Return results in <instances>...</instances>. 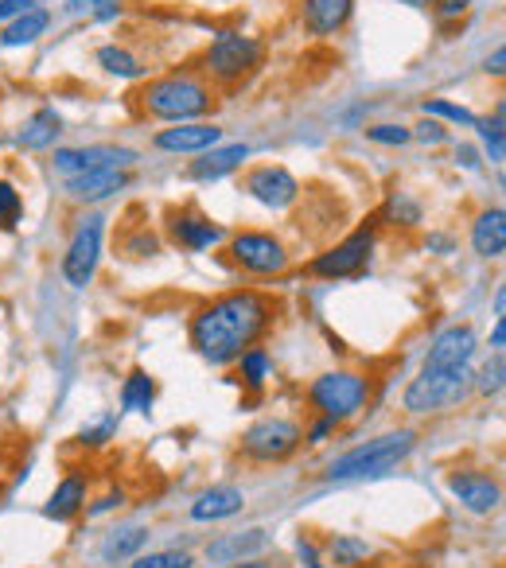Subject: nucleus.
<instances>
[{
	"mask_svg": "<svg viewBox=\"0 0 506 568\" xmlns=\"http://www.w3.org/2000/svg\"><path fill=\"white\" fill-rule=\"evenodd\" d=\"M456 164H464V168H479V152H475L472 144H459V149H456Z\"/></svg>",
	"mask_w": 506,
	"mask_h": 568,
	"instance_id": "obj_49",
	"label": "nucleus"
},
{
	"mask_svg": "<svg viewBox=\"0 0 506 568\" xmlns=\"http://www.w3.org/2000/svg\"><path fill=\"white\" fill-rule=\"evenodd\" d=\"M304 444V428L289 417H262L242 433V456L253 464H281Z\"/></svg>",
	"mask_w": 506,
	"mask_h": 568,
	"instance_id": "obj_7",
	"label": "nucleus"
},
{
	"mask_svg": "<svg viewBox=\"0 0 506 568\" xmlns=\"http://www.w3.org/2000/svg\"><path fill=\"white\" fill-rule=\"evenodd\" d=\"M71 12H98L102 4H113V0H63Z\"/></svg>",
	"mask_w": 506,
	"mask_h": 568,
	"instance_id": "obj_48",
	"label": "nucleus"
},
{
	"mask_svg": "<svg viewBox=\"0 0 506 568\" xmlns=\"http://www.w3.org/2000/svg\"><path fill=\"white\" fill-rule=\"evenodd\" d=\"M136 105L144 118L164 121V125H183V121H203L219 105L214 87L195 71H172L144 82L136 90Z\"/></svg>",
	"mask_w": 506,
	"mask_h": 568,
	"instance_id": "obj_2",
	"label": "nucleus"
},
{
	"mask_svg": "<svg viewBox=\"0 0 506 568\" xmlns=\"http://www.w3.org/2000/svg\"><path fill=\"white\" fill-rule=\"evenodd\" d=\"M421 113L433 118V121H452V125H464V129L479 125V118H475L472 110H464V105H456V102H444V98H428V102H421Z\"/></svg>",
	"mask_w": 506,
	"mask_h": 568,
	"instance_id": "obj_31",
	"label": "nucleus"
},
{
	"mask_svg": "<svg viewBox=\"0 0 506 568\" xmlns=\"http://www.w3.org/2000/svg\"><path fill=\"white\" fill-rule=\"evenodd\" d=\"M332 433H335V425H332V420H324V417H320L316 425L308 428V436H304V440H308V444H324Z\"/></svg>",
	"mask_w": 506,
	"mask_h": 568,
	"instance_id": "obj_44",
	"label": "nucleus"
},
{
	"mask_svg": "<svg viewBox=\"0 0 506 568\" xmlns=\"http://www.w3.org/2000/svg\"><path fill=\"white\" fill-rule=\"evenodd\" d=\"M374 242H378L374 226H358L355 234H347L340 245H332V250L316 253V257L308 261V273L312 276H324V281H343V276H358L366 265H371Z\"/></svg>",
	"mask_w": 506,
	"mask_h": 568,
	"instance_id": "obj_9",
	"label": "nucleus"
},
{
	"mask_svg": "<svg viewBox=\"0 0 506 568\" xmlns=\"http://www.w3.org/2000/svg\"><path fill=\"white\" fill-rule=\"evenodd\" d=\"M121 503H125V490H110V495L98 498V503L90 506V518H98V514H110L113 506H121Z\"/></svg>",
	"mask_w": 506,
	"mask_h": 568,
	"instance_id": "obj_43",
	"label": "nucleus"
},
{
	"mask_svg": "<svg viewBox=\"0 0 506 568\" xmlns=\"http://www.w3.org/2000/svg\"><path fill=\"white\" fill-rule=\"evenodd\" d=\"M397 4H409V9H428L433 0H397Z\"/></svg>",
	"mask_w": 506,
	"mask_h": 568,
	"instance_id": "obj_53",
	"label": "nucleus"
},
{
	"mask_svg": "<svg viewBox=\"0 0 506 568\" xmlns=\"http://www.w3.org/2000/svg\"><path fill=\"white\" fill-rule=\"evenodd\" d=\"M475 347H479V339H475L472 324H452L433 339L421 371H464V366H472Z\"/></svg>",
	"mask_w": 506,
	"mask_h": 568,
	"instance_id": "obj_14",
	"label": "nucleus"
},
{
	"mask_svg": "<svg viewBox=\"0 0 506 568\" xmlns=\"http://www.w3.org/2000/svg\"><path fill=\"white\" fill-rule=\"evenodd\" d=\"M250 160V144H214V149L199 152L195 160L188 164V180L195 183H214L222 175L237 172V168Z\"/></svg>",
	"mask_w": 506,
	"mask_h": 568,
	"instance_id": "obj_18",
	"label": "nucleus"
},
{
	"mask_svg": "<svg viewBox=\"0 0 506 568\" xmlns=\"http://www.w3.org/2000/svg\"><path fill=\"white\" fill-rule=\"evenodd\" d=\"M472 250L483 261H498L506 250V214L503 206H487V211L475 214L472 222Z\"/></svg>",
	"mask_w": 506,
	"mask_h": 568,
	"instance_id": "obj_23",
	"label": "nucleus"
},
{
	"mask_svg": "<svg viewBox=\"0 0 506 568\" xmlns=\"http://www.w3.org/2000/svg\"><path fill=\"white\" fill-rule=\"evenodd\" d=\"M265 545H270V529L253 526V529H242V534H222L219 541L206 545L203 557L211 560V565H234V560L257 557Z\"/></svg>",
	"mask_w": 506,
	"mask_h": 568,
	"instance_id": "obj_20",
	"label": "nucleus"
},
{
	"mask_svg": "<svg viewBox=\"0 0 506 568\" xmlns=\"http://www.w3.org/2000/svg\"><path fill=\"white\" fill-rule=\"evenodd\" d=\"M467 389H472V366H464V371H421L417 378L405 386L402 405H405V413L425 417V413H441V409H448V405L464 402Z\"/></svg>",
	"mask_w": 506,
	"mask_h": 568,
	"instance_id": "obj_6",
	"label": "nucleus"
},
{
	"mask_svg": "<svg viewBox=\"0 0 506 568\" xmlns=\"http://www.w3.org/2000/svg\"><path fill=\"white\" fill-rule=\"evenodd\" d=\"M498 316H506V288H498L495 293V320Z\"/></svg>",
	"mask_w": 506,
	"mask_h": 568,
	"instance_id": "obj_52",
	"label": "nucleus"
},
{
	"mask_svg": "<svg viewBox=\"0 0 506 568\" xmlns=\"http://www.w3.org/2000/svg\"><path fill=\"white\" fill-rule=\"evenodd\" d=\"M506 48H495V55H490L487 59V63H483V71H487V74H495V79H503V74H506Z\"/></svg>",
	"mask_w": 506,
	"mask_h": 568,
	"instance_id": "obj_46",
	"label": "nucleus"
},
{
	"mask_svg": "<svg viewBox=\"0 0 506 568\" xmlns=\"http://www.w3.org/2000/svg\"><path fill=\"white\" fill-rule=\"evenodd\" d=\"M222 568H277V557H245V560H234V565H222Z\"/></svg>",
	"mask_w": 506,
	"mask_h": 568,
	"instance_id": "obj_47",
	"label": "nucleus"
},
{
	"mask_svg": "<svg viewBox=\"0 0 506 568\" xmlns=\"http://www.w3.org/2000/svg\"><path fill=\"white\" fill-rule=\"evenodd\" d=\"M51 24V12L48 9H28L24 17L9 20L4 24V32H0V48H32L36 40H40L43 32H48Z\"/></svg>",
	"mask_w": 506,
	"mask_h": 568,
	"instance_id": "obj_25",
	"label": "nucleus"
},
{
	"mask_svg": "<svg viewBox=\"0 0 506 568\" xmlns=\"http://www.w3.org/2000/svg\"><path fill=\"white\" fill-rule=\"evenodd\" d=\"M20 214H24V199L12 187L9 180H0V226H17Z\"/></svg>",
	"mask_w": 506,
	"mask_h": 568,
	"instance_id": "obj_34",
	"label": "nucleus"
},
{
	"mask_svg": "<svg viewBox=\"0 0 506 568\" xmlns=\"http://www.w3.org/2000/svg\"><path fill=\"white\" fill-rule=\"evenodd\" d=\"M265 63V43L257 36H245V32H219L203 51V74L211 87L222 90H234L242 82H250L257 74V67Z\"/></svg>",
	"mask_w": 506,
	"mask_h": 568,
	"instance_id": "obj_4",
	"label": "nucleus"
},
{
	"mask_svg": "<svg viewBox=\"0 0 506 568\" xmlns=\"http://www.w3.org/2000/svg\"><path fill=\"white\" fill-rule=\"evenodd\" d=\"M394 219H405L402 226H413V222H421V206L417 203H394Z\"/></svg>",
	"mask_w": 506,
	"mask_h": 568,
	"instance_id": "obj_45",
	"label": "nucleus"
},
{
	"mask_svg": "<svg viewBox=\"0 0 506 568\" xmlns=\"http://www.w3.org/2000/svg\"><path fill=\"white\" fill-rule=\"evenodd\" d=\"M149 529L144 526H125V529H113L110 537L102 541V557L105 560H125V557H136V552L149 545Z\"/></svg>",
	"mask_w": 506,
	"mask_h": 568,
	"instance_id": "obj_29",
	"label": "nucleus"
},
{
	"mask_svg": "<svg viewBox=\"0 0 506 568\" xmlns=\"http://www.w3.org/2000/svg\"><path fill=\"white\" fill-rule=\"evenodd\" d=\"M428 9L436 12V20H444V24H452V20H459L467 9H472V0H433Z\"/></svg>",
	"mask_w": 506,
	"mask_h": 568,
	"instance_id": "obj_40",
	"label": "nucleus"
},
{
	"mask_svg": "<svg viewBox=\"0 0 506 568\" xmlns=\"http://www.w3.org/2000/svg\"><path fill=\"white\" fill-rule=\"evenodd\" d=\"M366 136H371L374 144H386V149H402V144L413 141L409 125H394V121H386V125H371L366 129Z\"/></svg>",
	"mask_w": 506,
	"mask_h": 568,
	"instance_id": "obj_35",
	"label": "nucleus"
},
{
	"mask_svg": "<svg viewBox=\"0 0 506 568\" xmlns=\"http://www.w3.org/2000/svg\"><path fill=\"white\" fill-rule=\"evenodd\" d=\"M102 237H105V219L102 214H87L79 222V230L71 234V245L63 253V276L71 288H87L94 284V273L102 265Z\"/></svg>",
	"mask_w": 506,
	"mask_h": 568,
	"instance_id": "obj_10",
	"label": "nucleus"
},
{
	"mask_svg": "<svg viewBox=\"0 0 506 568\" xmlns=\"http://www.w3.org/2000/svg\"><path fill=\"white\" fill-rule=\"evenodd\" d=\"M409 133H413V141H421V144H444V141H448V129H444L441 121H433V118H425L421 125H413Z\"/></svg>",
	"mask_w": 506,
	"mask_h": 568,
	"instance_id": "obj_37",
	"label": "nucleus"
},
{
	"mask_svg": "<svg viewBox=\"0 0 506 568\" xmlns=\"http://www.w3.org/2000/svg\"><path fill=\"white\" fill-rule=\"evenodd\" d=\"M503 355H495V363H487L483 366V378H479V394H498V389H503Z\"/></svg>",
	"mask_w": 506,
	"mask_h": 568,
	"instance_id": "obj_39",
	"label": "nucleus"
},
{
	"mask_svg": "<svg viewBox=\"0 0 506 568\" xmlns=\"http://www.w3.org/2000/svg\"><path fill=\"white\" fill-rule=\"evenodd\" d=\"M428 250H444V253H448V250H452V237L433 234V237H428Z\"/></svg>",
	"mask_w": 506,
	"mask_h": 568,
	"instance_id": "obj_51",
	"label": "nucleus"
},
{
	"mask_svg": "<svg viewBox=\"0 0 506 568\" xmlns=\"http://www.w3.org/2000/svg\"><path fill=\"white\" fill-rule=\"evenodd\" d=\"M226 253L242 273L250 276H281L289 268V250L281 237L265 234V230H237L226 237Z\"/></svg>",
	"mask_w": 506,
	"mask_h": 568,
	"instance_id": "obj_8",
	"label": "nucleus"
},
{
	"mask_svg": "<svg viewBox=\"0 0 506 568\" xmlns=\"http://www.w3.org/2000/svg\"><path fill=\"white\" fill-rule=\"evenodd\" d=\"M371 402V378L358 371H327L308 386V405L316 417L332 420V425H347Z\"/></svg>",
	"mask_w": 506,
	"mask_h": 568,
	"instance_id": "obj_5",
	"label": "nucleus"
},
{
	"mask_svg": "<svg viewBox=\"0 0 506 568\" xmlns=\"http://www.w3.org/2000/svg\"><path fill=\"white\" fill-rule=\"evenodd\" d=\"M277 320V304L257 288H234L191 316V347L203 363L230 366L242 351L257 347Z\"/></svg>",
	"mask_w": 506,
	"mask_h": 568,
	"instance_id": "obj_1",
	"label": "nucleus"
},
{
	"mask_svg": "<svg viewBox=\"0 0 506 568\" xmlns=\"http://www.w3.org/2000/svg\"><path fill=\"white\" fill-rule=\"evenodd\" d=\"M160 152H172V156H199V152L222 144V129L211 121H183V125H168L152 136Z\"/></svg>",
	"mask_w": 506,
	"mask_h": 568,
	"instance_id": "obj_15",
	"label": "nucleus"
},
{
	"mask_svg": "<svg viewBox=\"0 0 506 568\" xmlns=\"http://www.w3.org/2000/svg\"><path fill=\"white\" fill-rule=\"evenodd\" d=\"M355 0H301V24L308 36H335L347 28Z\"/></svg>",
	"mask_w": 506,
	"mask_h": 568,
	"instance_id": "obj_19",
	"label": "nucleus"
},
{
	"mask_svg": "<svg viewBox=\"0 0 506 568\" xmlns=\"http://www.w3.org/2000/svg\"><path fill=\"white\" fill-rule=\"evenodd\" d=\"M98 67L105 74H113V79H144V63L129 48H118V43L98 48Z\"/></svg>",
	"mask_w": 506,
	"mask_h": 568,
	"instance_id": "obj_28",
	"label": "nucleus"
},
{
	"mask_svg": "<svg viewBox=\"0 0 506 568\" xmlns=\"http://www.w3.org/2000/svg\"><path fill=\"white\" fill-rule=\"evenodd\" d=\"M125 250H129V253H136V257H152V253L160 250V242H156V237L149 234V230H141V234H136L133 242L125 245Z\"/></svg>",
	"mask_w": 506,
	"mask_h": 568,
	"instance_id": "obj_42",
	"label": "nucleus"
},
{
	"mask_svg": "<svg viewBox=\"0 0 506 568\" xmlns=\"http://www.w3.org/2000/svg\"><path fill=\"white\" fill-rule=\"evenodd\" d=\"M59 133H63V118H59L51 105H43V110H36L32 118L24 121V129L17 133V144L24 152H48L51 144L59 141Z\"/></svg>",
	"mask_w": 506,
	"mask_h": 568,
	"instance_id": "obj_24",
	"label": "nucleus"
},
{
	"mask_svg": "<svg viewBox=\"0 0 506 568\" xmlns=\"http://www.w3.org/2000/svg\"><path fill=\"white\" fill-rule=\"evenodd\" d=\"M133 183V172L129 168H98V172H82L74 180H67V199L71 203H105V199L121 195V191Z\"/></svg>",
	"mask_w": 506,
	"mask_h": 568,
	"instance_id": "obj_16",
	"label": "nucleus"
},
{
	"mask_svg": "<svg viewBox=\"0 0 506 568\" xmlns=\"http://www.w3.org/2000/svg\"><path fill=\"white\" fill-rule=\"evenodd\" d=\"M234 363H237V378H242V386L253 389V394H262L265 382L273 378V358H270V351H265V347L242 351Z\"/></svg>",
	"mask_w": 506,
	"mask_h": 568,
	"instance_id": "obj_26",
	"label": "nucleus"
},
{
	"mask_svg": "<svg viewBox=\"0 0 506 568\" xmlns=\"http://www.w3.org/2000/svg\"><path fill=\"white\" fill-rule=\"evenodd\" d=\"M327 557H332L335 568H358L371 557V545L355 534H335L332 541H327Z\"/></svg>",
	"mask_w": 506,
	"mask_h": 568,
	"instance_id": "obj_30",
	"label": "nucleus"
},
{
	"mask_svg": "<svg viewBox=\"0 0 506 568\" xmlns=\"http://www.w3.org/2000/svg\"><path fill=\"white\" fill-rule=\"evenodd\" d=\"M448 490L459 498V506L472 514H490L503 503V487H498V479L487 471H452Z\"/></svg>",
	"mask_w": 506,
	"mask_h": 568,
	"instance_id": "obj_17",
	"label": "nucleus"
},
{
	"mask_svg": "<svg viewBox=\"0 0 506 568\" xmlns=\"http://www.w3.org/2000/svg\"><path fill=\"white\" fill-rule=\"evenodd\" d=\"M136 152L121 149V144H90V149H59L51 168L63 180H74L82 172H98V168H133Z\"/></svg>",
	"mask_w": 506,
	"mask_h": 568,
	"instance_id": "obj_12",
	"label": "nucleus"
},
{
	"mask_svg": "<svg viewBox=\"0 0 506 568\" xmlns=\"http://www.w3.org/2000/svg\"><path fill=\"white\" fill-rule=\"evenodd\" d=\"M242 506H245L242 487H234V483H214V487L199 490V498L191 503V521L234 518V514H242Z\"/></svg>",
	"mask_w": 506,
	"mask_h": 568,
	"instance_id": "obj_21",
	"label": "nucleus"
},
{
	"mask_svg": "<svg viewBox=\"0 0 506 568\" xmlns=\"http://www.w3.org/2000/svg\"><path fill=\"white\" fill-rule=\"evenodd\" d=\"M503 343H506V320L498 316V320H495V335H490V347H495L498 355H503Z\"/></svg>",
	"mask_w": 506,
	"mask_h": 568,
	"instance_id": "obj_50",
	"label": "nucleus"
},
{
	"mask_svg": "<svg viewBox=\"0 0 506 568\" xmlns=\"http://www.w3.org/2000/svg\"><path fill=\"white\" fill-rule=\"evenodd\" d=\"M113 433H118V413H102V417L94 420V425H87L79 433V444H90V448H102V444L113 440Z\"/></svg>",
	"mask_w": 506,
	"mask_h": 568,
	"instance_id": "obj_33",
	"label": "nucleus"
},
{
	"mask_svg": "<svg viewBox=\"0 0 506 568\" xmlns=\"http://www.w3.org/2000/svg\"><path fill=\"white\" fill-rule=\"evenodd\" d=\"M195 557L183 549H160V552H136L133 568H191Z\"/></svg>",
	"mask_w": 506,
	"mask_h": 568,
	"instance_id": "obj_32",
	"label": "nucleus"
},
{
	"mask_svg": "<svg viewBox=\"0 0 506 568\" xmlns=\"http://www.w3.org/2000/svg\"><path fill=\"white\" fill-rule=\"evenodd\" d=\"M87 490H90V475L67 471L63 483H59V487L51 490V498H48V506H43V514H48L51 521H74L82 514V506H87Z\"/></svg>",
	"mask_w": 506,
	"mask_h": 568,
	"instance_id": "obj_22",
	"label": "nucleus"
},
{
	"mask_svg": "<svg viewBox=\"0 0 506 568\" xmlns=\"http://www.w3.org/2000/svg\"><path fill=\"white\" fill-rule=\"evenodd\" d=\"M413 444H417V436H413L409 428L374 436V440L358 444V448L343 452L340 459H332V467H327V479H332V483L382 479V475H389L394 467H402L405 459L413 456Z\"/></svg>",
	"mask_w": 506,
	"mask_h": 568,
	"instance_id": "obj_3",
	"label": "nucleus"
},
{
	"mask_svg": "<svg viewBox=\"0 0 506 568\" xmlns=\"http://www.w3.org/2000/svg\"><path fill=\"white\" fill-rule=\"evenodd\" d=\"M483 133V144H487V152H490V160H503V105H498L495 110V121H479V125H475Z\"/></svg>",
	"mask_w": 506,
	"mask_h": 568,
	"instance_id": "obj_36",
	"label": "nucleus"
},
{
	"mask_svg": "<svg viewBox=\"0 0 506 568\" xmlns=\"http://www.w3.org/2000/svg\"><path fill=\"white\" fill-rule=\"evenodd\" d=\"M296 557H301V565H304V568H327V565H324V557H320L316 537H308V534L296 537Z\"/></svg>",
	"mask_w": 506,
	"mask_h": 568,
	"instance_id": "obj_38",
	"label": "nucleus"
},
{
	"mask_svg": "<svg viewBox=\"0 0 506 568\" xmlns=\"http://www.w3.org/2000/svg\"><path fill=\"white\" fill-rule=\"evenodd\" d=\"M152 402H156V382H152V374L133 371V374L125 378V386H121V409L149 417V413H152Z\"/></svg>",
	"mask_w": 506,
	"mask_h": 568,
	"instance_id": "obj_27",
	"label": "nucleus"
},
{
	"mask_svg": "<svg viewBox=\"0 0 506 568\" xmlns=\"http://www.w3.org/2000/svg\"><path fill=\"white\" fill-rule=\"evenodd\" d=\"M28 9H40V0H0V24H4V20L24 17Z\"/></svg>",
	"mask_w": 506,
	"mask_h": 568,
	"instance_id": "obj_41",
	"label": "nucleus"
},
{
	"mask_svg": "<svg viewBox=\"0 0 506 568\" xmlns=\"http://www.w3.org/2000/svg\"><path fill=\"white\" fill-rule=\"evenodd\" d=\"M242 191L253 199V203L270 206V211H285V206H293L296 199H301V183H296V175L289 172L285 164L250 168L242 180Z\"/></svg>",
	"mask_w": 506,
	"mask_h": 568,
	"instance_id": "obj_11",
	"label": "nucleus"
},
{
	"mask_svg": "<svg viewBox=\"0 0 506 568\" xmlns=\"http://www.w3.org/2000/svg\"><path fill=\"white\" fill-rule=\"evenodd\" d=\"M168 237H172L180 250L203 253V250H211V245L226 242V226L206 219V214H199L195 206H183V211L168 214Z\"/></svg>",
	"mask_w": 506,
	"mask_h": 568,
	"instance_id": "obj_13",
	"label": "nucleus"
}]
</instances>
